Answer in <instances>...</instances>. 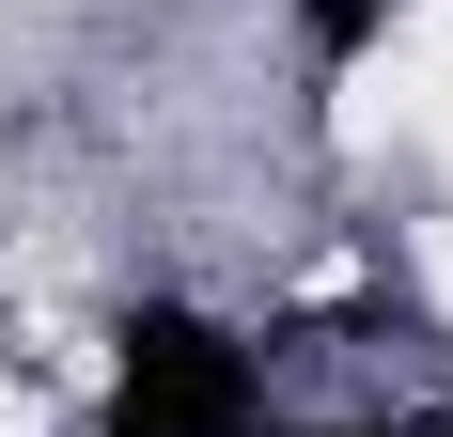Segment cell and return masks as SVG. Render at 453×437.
I'll return each instance as SVG.
<instances>
[{
	"instance_id": "cell-1",
	"label": "cell",
	"mask_w": 453,
	"mask_h": 437,
	"mask_svg": "<svg viewBox=\"0 0 453 437\" xmlns=\"http://www.w3.org/2000/svg\"><path fill=\"white\" fill-rule=\"evenodd\" d=\"M110 437H266V359L203 312H141L110 375Z\"/></svg>"
},
{
	"instance_id": "cell-2",
	"label": "cell",
	"mask_w": 453,
	"mask_h": 437,
	"mask_svg": "<svg viewBox=\"0 0 453 437\" xmlns=\"http://www.w3.org/2000/svg\"><path fill=\"white\" fill-rule=\"evenodd\" d=\"M281 16H297V32H313L328 63H360V47L391 32V16H407V0H281Z\"/></svg>"
}]
</instances>
